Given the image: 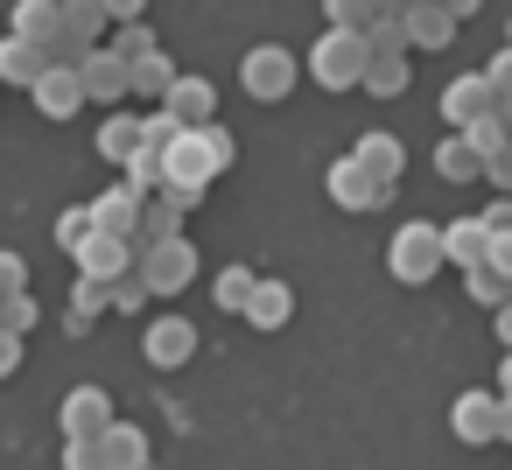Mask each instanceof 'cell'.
Masks as SVG:
<instances>
[{
	"label": "cell",
	"mask_w": 512,
	"mask_h": 470,
	"mask_svg": "<svg viewBox=\"0 0 512 470\" xmlns=\"http://www.w3.org/2000/svg\"><path fill=\"white\" fill-rule=\"evenodd\" d=\"M449 253H442V225H400L393 232V246H386V267H393V281H407V288H421V281H435V267H442Z\"/></svg>",
	"instance_id": "cell-1"
},
{
	"label": "cell",
	"mask_w": 512,
	"mask_h": 470,
	"mask_svg": "<svg viewBox=\"0 0 512 470\" xmlns=\"http://www.w3.org/2000/svg\"><path fill=\"white\" fill-rule=\"evenodd\" d=\"M309 71H316V85H330V92H351V85H365V71H372V50H365V36H344V29H330V36L309 50Z\"/></svg>",
	"instance_id": "cell-2"
},
{
	"label": "cell",
	"mask_w": 512,
	"mask_h": 470,
	"mask_svg": "<svg viewBox=\"0 0 512 470\" xmlns=\"http://www.w3.org/2000/svg\"><path fill=\"white\" fill-rule=\"evenodd\" d=\"M57 421H64V442H106L120 414H113V393L106 386H71L64 407H57Z\"/></svg>",
	"instance_id": "cell-3"
},
{
	"label": "cell",
	"mask_w": 512,
	"mask_h": 470,
	"mask_svg": "<svg viewBox=\"0 0 512 470\" xmlns=\"http://www.w3.org/2000/svg\"><path fill=\"white\" fill-rule=\"evenodd\" d=\"M239 85H246L260 106H274V99H288V92H295V57H288L281 43H260V50H246Z\"/></svg>",
	"instance_id": "cell-4"
},
{
	"label": "cell",
	"mask_w": 512,
	"mask_h": 470,
	"mask_svg": "<svg viewBox=\"0 0 512 470\" xmlns=\"http://www.w3.org/2000/svg\"><path fill=\"white\" fill-rule=\"evenodd\" d=\"M141 281H148V295H155V302H176V295L197 281V246H190V239H176V246L141 253Z\"/></svg>",
	"instance_id": "cell-5"
},
{
	"label": "cell",
	"mask_w": 512,
	"mask_h": 470,
	"mask_svg": "<svg viewBox=\"0 0 512 470\" xmlns=\"http://www.w3.org/2000/svg\"><path fill=\"white\" fill-rule=\"evenodd\" d=\"M141 358H148L155 372L190 365V358H197V323H190V316H155V323L141 330Z\"/></svg>",
	"instance_id": "cell-6"
},
{
	"label": "cell",
	"mask_w": 512,
	"mask_h": 470,
	"mask_svg": "<svg viewBox=\"0 0 512 470\" xmlns=\"http://www.w3.org/2000/svg\"><path fill=\"white\" fill-rule=\"evenodd\" d=\"M491 113H498V92H491V78H484V71H477V78H456V85L442 92V120H449L456 134H477Z\"/></svg>",
	"instance_id": "cell-7"
},
{
	"label": "cell",
	"mask_w": 512,
	"mask_h": 470,
	"mask_svg": "<svg viewBox=\"0 0 512 470\" xmlns=\"http://www.w3.org/2000/svg\"><path fill=\"white\" fill-rule=\"evenodd\" d=\"M78 78H85V99H92V106H106V113H120V99H134V71H127L113 50H92Z\"/></svg>",
	"instance_id": "cell-8"
},
{
	"label": "cell",
	"mask_w": 512,
	"mask_h": 470,
	"mask_svg": "<svg viewBox=\"0 0 512 470\" xmlns=\"http://www.w3.org/2000/svg\"><path fill=\"white\" fill-rule=\"evenodd\" d=\"M141 211H148V197H141L127 176H120L113 190H99V197H92V218H99V232H106V239H134V232H141Z\"/></svg>",
	"instance_id": "cell-9"
},
{
	"label": "cell",
	"mask_w": 512,
	"mask_h": 470,
	"mask_svg": "<svg viewBox=\"0 0 512 470\" xmlns=\"http://www.w3.org/2000/svg\"><path fill=\"white\" fill-rule=\"evenodd\" d=\"M64 22H71V8H64V0H15V8H8V36L43 43V50L64 36Z\"/></svg>",
	"instance_id": "cell-10"
},
{
	"label": "cell",
	"mask_w": 512,
	"mask_h": 470,
	"mask_svg": "<svg viewBox=\"0 0 512 470\" xmlns=\"http://www.w3.org/2000/svg\"><path fill=\"white\" fill-rule=\"evenodd\" d=\"M498 414H505V393H456L449 428H456V442H491L498 435Z\"/></svg>",
	"instance_id": "cell-11"
},
{
	"label": "cell",
	"mask_w": 512,
	"mask_h": 470,
	"mask_svg": "<svg viewBox=\"0 0 512 470\" xmlns=\"http://www.w3.org/2000/svg\"><path fill=\"white\" fill-rule=\"evenodd\" d=\"M141 148H148V120H141V113H106V120H99V155H106L120 176H127V162H134Z\"/></svg>",
	"instance_id": "cell-12"
},
{
	"label": "cell",
	"mask_w": 512,
	"mask_h": 470,
	"mask_svg": "<svg viewBox=\"0 0 512 470\" xmlns=\"http://www.w3.org/2000/svg\"><path fill=\"white\" fill-rule=\"evenodd\" d=\"M491 225L484 218H456V225H442V253L463 267V274H477V267H491Z\"/></svg>",
	"instance_id": "cell-13"
},
{
	"label": "cell",
	"mask_w": 512,
	"mask_h": 470,
	"mask_svg": "<svg viewBox=\"0 0 512 470\" xmlns=\"http://www.w3.org/2000/svg\"><path fill=\"white\" fill-rule=\"evenodd\" d=\"M162 113H176V127H190V134H197V127H218V120H211V113H218V85H211V78H176V92H169Z\"/></svg>",
	"instance_id": "cell-14"
},
{
	"label": "cell",
	"mask_w": 512,
	"mask_h": 470,
	"mask_svg": "<svg viewBox=\"0 0 512 470\" xmlns=\"http://www.w3.org/2000/svg\"><path fill=\"white\" fill-rule=\"evenodd\" d=\"M351 162H358L379 190H393V183H400V169H407V148H400V134H365V141L351 148Z\"/></svg>",
	"instance_id": "cell-15"
},
{
	"label": "cell",
	"mask_w": 512,
	"mask_h": 470,
	"mask_svg": "<svg viewBox=\"0 0 512 470\" xmlns=\"http://www.w3.org/2000/svg\"><path fill=\"white\" fill-rule=\"evenodd\" d=\"M323 183H330V197H337L344 211H379V204H386V190H379L351 155H344V162H330V176H323Z\"/></svg>",
	"instance_id": "cell-16"
},
{
	"label": "cell",
	"mask_w": 512,
	"mask_h": 470,
	"mask_svg": "<svg viewBox=\"0 0 512 470\" xmlns=\"http://www.w3.org/2000/svg\"><path fill=\"white\" fill-rule=\"evenodd\" d=\"M400 15H407V43L414 50H442L463 29V8H400Z\"/></svg>",
	"instance_id": "cell-17"
},
{
	"label": "cell",
	"mask_w": 512,
	"mask_h": 470,
	"mask_svg": "<svg viewBox=\"0 0 512 470\" xmlns=\"http://www.w3.org/2000/svg\"><path fill=\"white\" fill-rule=\"evenodd\" d=\"M29 99H36V113H43V120H71L78 106H92V99H85V78H78V71H50V78H43V85H36Z\"/></svg>",
	"instance_id": "cell-18"
},
{
	"label": "cell",
	"mask_w": 512,
	"mask_h": 470,
	"mask_svg": "<svg viewBox=\"0 0 512 470\" xmlns=\"http://www.w3.org/2000/svg\"><path fill=\"white\" fill-rule=\"evenodd\" d=\"M0 78L8 85H43L50 78V57H43V43H22V36H0Z\"/></svg>",
	"instance_id": "cell-19"
},
{
	"label": "cell",
	"mask_w": 512,
	"mask_h": 470,
	"mask_svg": "<svg viewBox=\"0 0 512 470\" xmlns=\"http://www.w3.org/2000/svg\"><path fill=\"white\" fill-rule=\"evenodd\" d=\"M435 169H442L449 183H477V176H491V162L477 155V141H470V134H449V141L435 148Z\"/></svg>",
	"instance_id": "cell-20"
},
{
	"label": "cell",
	"mask_w": 512,
	"mask_h": 470,
	"mask_svg": "<svg viewBox=\"0 0 512 470\" xmlns=\"http://www.w3.org/2000/svg\"><path fill=\"white\" fill-rule=\"evenodd\" d=\"M183 239V211L169 204V197H148V211H141V232H134V246L141 253H155V246H176Z\"/></svg>",
	"instance_id": "cell-21"
},
{
	"label": "cell",
	"mask_w": 512,
	"mask_h": 470,
	"mask_svg": "<svg viewBox=\"0 0 512 470\" xmlns=\"http://www.w3.org/2000/svg\"><path fill=\"white\" fill-rule=\"evenodd\" d=\"M176 78H183V71H176V64L155 50L148 64H134V99H148V106L162 113V106H169V92H176Z\"/></svg>",
	"instance_id": "cell-22"
},
{
	"label": "cell",
	"mask_w": 512,
	"mask_h": 470,
	"mask_svg": "<svg viewBox=\"0 0 512 470\" xmlns=\"http://www.w3.org/2000/svg\"><path fill=\"white\" fill-rule=\"evenodd\" d=\"M99 449H106V470H148V435L134 421H113V435Z\"/></svg>",
	"instance_id": "cell-23"
},
{
	"label": "cell",
	"mask_w": 512,
	"mask_h": 470,
	"mask_svg": "<svg viewBox=\"0 0 512 470\" xmlns=\"http://www.w3.org/2000/svg\"><path fill=\"white\" fill-rule=\"evenodd\" d=\"M211 295H218V309H225V316H246V309H253V295H260V274H253V267H225V274L211 281Z\"/></svg>",
	"instance_id": "cell-24"
},
{
	"label": "cell",
	"mask_w": 512,
	"mask_h": 470,
	"mask_svg": "<svg viewBox=\"0 0 512 470\" xmlns=\"http://www.w3.org/2000/svg\"><path fill=\"white\" fill-rule=\"evenodd\" d=\"M288 316H295V295H288V281H260V295H253L246 323H253V330H281Z\"/></svg>",
	"instance_id": "cell-25"
},
{
	"label": "cell",
	"mask_w": 512,
	"mask_h": 470,
	"mask_svg": "<svg viewBox=\"0 0 512 470\" xmlns=\"http://www.w3.org/2000/svg\"><path fill=\"white\" fill-rule=\"evenodd\" d=\"M92 239H99V218H92V204H64V218H57V246L78 260Z\"/></svg>",
	"instance_id": "cell-26"
},
{
	"label": "cell",
	"mask_w": 512,
	"mask_h": 470,
	"mask_svg": "<svg viewBox=\"0 0 512 470\" xmlns=\"http://www.w3.org/2000/svg\"><path fill=\"white\" fill-rule=\"evenodd\" d=\"M106 50H113L127 71H134V64H148V57H155V36H148L141 22H127V29H113V43H106Z\"/></svg>",
	"instance_id": "cell-27"
},
{
	"label": "cell",
	"mask_w": 512,
	"mask_h": 470,
	"mask_svg": "<svg viewBox=\"0 0 512 470\" xmlns=\"http://www.w3.org/2000/svg\"><path fill=\"white\" fill-rule=\"evenodd\" d=\"M365 92H379V99L407 92V57H372V71H365Z\"/></svg>",
	"instance_id": "cell-28"
},
{
	"label": "cell",
	"mask_w": 512,
	"mask_h": 470,
	"mask_svg": "<svg viewBox=\"0 0 512 470\" xmlns=\"http://www.w3.org/2000/svg\"><path fill=\"white\" fill-rule=\"evenodd\" d=\"M36 316H43V309H36V295L0 302V330H8V337H29V330H36Z\"/></svg>",
	"instance_id": "cell-29"
},
{
	"label": "cell",
	"mask_w": 512,
	"mask_h": 470,
	"mask_svg": "<svg viewBox=\"0 0 512 470\" xmlns=\"http://www.w3.org/2000/svg\"><path fill=\"white\" fill-rule=\"evenodd\" d=\"M71 309H78V316H106V309H113V288L78 274V288H71Z\"/></svg>",
	"instance_id": "cell-30"
},
{
	"label": "cell",
	"mask_w": 512,
	"mask_h": 470,
	"mask_svg": "<svg viewBox=\"0 0 512 470\" xmlns=\"http://www.w3.org/2000/svg\"><path fill=\"white\" fill-rule=\"evenodd\" d=\"M148 302H155V295H148V281H141V267H134L127 281H113V309H120V316H141Z\"/></svg>",
	"instance_id": "cell-31"
},
{
	"label": "cell",
	"mask_w": 512,
	"mask_h": 470,
	"mask_svg": "<svg viewBox=\"0 0 512 470\" xmlns=\"http://www.w3.org/2000/svg\"><path fill=\"white\" fill-rule=\"evenodd\" d=\"M15 295H29V267H22V253L0 246V302H15Z\"/></svg>",
	"instance_id": "cell-32"
},
{
	"label": "cell",
	"mask_w": 512,
	"mask_h": 470,
	"mask_svg": "<svg viewBox=\"0 0 512 470\" xmlns=\"http://www.w3.org/2000/svg\"><path fill=\"white\" fill-rule=\"evenodd\" d=\"M141 120H148V148H155V155H169V148L190 134V127H176V113H141Z\"/></svg>",
	"instance_id": "cell-33"
},
{
	"label": "cell",
	"mask_w": 512,
	"mask_h": 470,
	"mask_svg": "<svg viewBox=\"0 0 512 470\" xmlns=\"http://www.w3.org/2000/svg\"><path fill=\"white\" fill-rule=\"evenodd\" d=\"M64 470H106V449L99 442H64Z\"/></svg>",
	"instance_id": "cell-34"
},
{
	"label": "cell",
	"mask_w": 512,
	"mask_h": 470,
	"mask_svg": "<svg viewBox=\"0 0 512 470\" xmlns=\"http://www.w3.org/2000/svg\"><path fill=\"white\" fill-rule=\"evenodd\" d=\"M484 78H491L498 106H512V50H505V57H491V71H484Z\"/></svg>",
	"instance_id": "cell-35"
},
{
	"label": "cell",
	"mask_w": 512,
	"mask_h": 470,
	"mask_svg": "<svg viewBox=\"0 0 512 470\" xmlns=\"http://www.w3.org/2000/svg\"><path fill=\"white\" fill-rule=\"evenodd\" d=\"M15 372H22V337L0 330V379H15Z\"/></svg>",
	"instance_id": "cell-36"
},
{
	"label": "cell",
	"mask_w": 512,
	"mask_h": 470,
	"mask_svg": "<svg viewBox=\"0 0 512 470\" xmlns=\"http://www.w3.org/2000/svg\"><path fill=\"white\" fill-rule=\"evenodd\" d=\"M491 183H498V190H512V148H505V155H491Z\"/></svg>",
	"instance_id": "cell-37"
},
{
	"label": "cell",
	"mask_w": 512,
	"mask_h": 470,
	"mask_svg": "<svg viewBox=\"0 0 512 470\" xmlns=\"http://www.w3.org/2000/svg\"><path fill=\"white\" fill-rule=\"evenodd\" d=\"M498 435H505V442H512V400H505V414H498Z\"/></svg>",
	"instance_id": "cell-38"
}]
</instances>
